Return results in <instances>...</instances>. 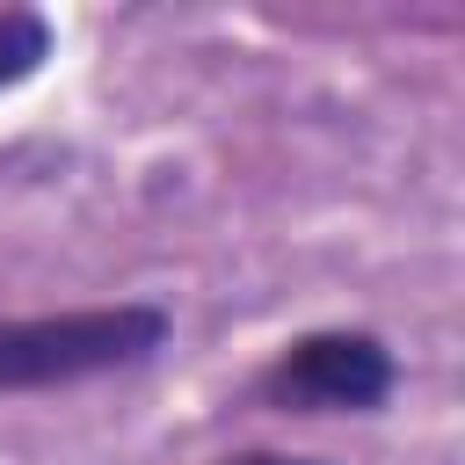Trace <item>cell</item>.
Instances as JSON below:
<instances>
[{
	"mask_svg": "<svg viewBox=\"0 0 465 465\" xmlns=\"http://www.w3.org/2000/svg\"><path fill=\"white\" fill-rule=\"evenodd\" d=\"M167 327L174 320L160 305H145V298L0 320V400L65 392V385H94V378L138 371L145 356L167 349Z\"/></svg>",
	"mask_w": 465,
	"mask_h": 465,
	"instance_id": "1",
	"label": "cell"
},
{
	"mask_svg": "<svg viewBox=\"0 0 465 465\" xmlns=\"http://www.w3.org/2000/svg\"><path fill=\"white\" fill-rule=\"evenodd\" d=\"M218 465H327V458H298V450H232Z\"/></svg>",
	"mask_w": 465,
	"mask_h": 465,
	"instance_id": "4",
	"label": "cell"
},
{
	"mask_svg": "<svg viewBox=\"0 0 465 465\" xmlns=\"http://www.w3.org/2000/svg\"><path fill=\"white\" fill-rule=\"evenodd\" d=\"M51 51H58V29L44 7H0V94L36 80L51 65Z\"/></svg>",
	"mask_w": 465,
	"mask_h": 465,
	"instance_id": "3",
	"label": "cell"
},
{
	"mask_svg": "<svg viewBox=\"0 0 465 465\" xmlns=\"http://www.w3.org/2000/svg\"><path fill=\"white\" fill-rule=\"evenodd\" d=\"M400 385V356L385 349V334L371 327H312L298 341H283L247 400L269 414H378Z\"/></svg>",
	"mask_w": 465,
	"mask_h": 465,
	"instance_id": "2",
	"label": "cell"
}]
</instances>
